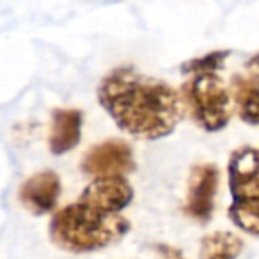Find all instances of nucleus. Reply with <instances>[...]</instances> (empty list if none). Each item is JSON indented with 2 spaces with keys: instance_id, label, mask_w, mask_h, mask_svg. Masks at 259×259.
<instances>
[{
  "instance_id": "nucleus-1",
  "label": "nucleus",
  "mask_w": 259,
  "mask_h": 259,
  "mask_svg": "<svg viewBox=\"0 0 259 259\" xmlns=\"http://www.w3.org/2000/svg\"><path fill=\"white\" fill-rule=\"evenodd\" d=\"M98 103L119 130L144 141L169 137L185 114L180 91L134 68L108 73L98 85Z\"/></svg>"
},
{
  "instance_id": "nucleus-2",
  "label": "nucleus",
  "mask_w": 259,
  "mask_h": 259,
  "mask_svg": "<svg viewBox=\"0 0 259 259\" xmlns=\"http://www.w3.org/2000/svg\"><path fill=\"white\" fill-rule=\"evenodd\" d=\"M130 227V220L121 213H105L78 201L54 213L48 234L55 247L83 254L117 243Z\"/></svg>"
},
{
  "instance_id": "nucleus-3",
  "label": "nucleus",
  "mask_w": 259,
  "mask_h": 259,
  "mask_svg": "<svg viewBox=\"0 0 259 259\" xmlns=\"http://www.w3.org/2000/svg\"><path fill=\"white\" fill-rule=\"evenodd\" d=\"M183 110L204 132H220L231 121L233 100L226 82L217 73L194 75L180 89Z\"/></svg>"
},
{
  "instance_id": "nucleus-4",
  "label": "nucleus",
  "mask_w": 259,
  "mask_h": 259,
  "mask_svg": "<svg viewBox=\"0 0 259 259\" xmlns=\"http://www.w3.org/2000/svg\"><path fill=\"white\" fill-rule=\"evenodd\" d=\"M80 167L85 174L94 178L107 176H126L135 170L134 149L124 141L110 139L93 146L82 156Z\"/></svg>"
},
{
  "instance_id": "nucleus-5",
  "label": "nucleus",
  "mask_w": 259,
  "mask_h": 259,
  "mask_svg": "<svg viewBox=\"0 0 259 259\" xmlns=\"http://www.w3.org/2000/svg\"><path fill=\"white\" fill-rule=\"evenodd\" d=\"M220 170L215 163L194 165L188 176L185 213L201 224L209 222L215 209V197L219 192Z\"/></svg>"
},
{
  "instance_id": "nucleus-6",
  "label": "nucleus",
  "mask_w": 259,
  "mask_h": 259,
  "mask_svg": "<svg viewBox=\"0 0 259 259\" xmlns=\"http://www.w3.org/2000/svg\"><path fill=\"white\" fill-rule=\"evenodd\" d=\"M78 201L105 213H121L134 201V187L124 176L94 178Z\"/></svg>"
},
{
  "instance_id": "nucleus-7",
  "label": "nucleus",
  "mask_w": 259,
  "mask_h": 259,
  "mask_svg": "<svg viewBox=\"0 0 259 259\" xmlns=\"http://www.w3.org/2000/svg\"><path fill=\"white\" fill-rule=\"evenodd\" d=\"M227 181L233 201L259 199V149L241 146L227 163Z\"/></svg>"
},
{
  "instance_id": "nucleus-8",
  "label": "nucleus",
  "mask_w": 259,
  "mask_h": 259,
  "mask_svg": "<svg viewBox=\"0 0 259 259\" xmlns=\"http://www.w3.org/2000/svg\"><path fill=\"white\" fill-rule=\"evenodd\" d=\"M61 197V178L54 170H39L23 181L18 199L32 215H47L54 211Z\"/></svg>"
},
{
  "instance_id": "nucleus-9",
  "label": "nucleus",
  "mask_w": 259,
  "mask_h": 259,
  "mask_svg": "<svg viewBox=\"0 0 259 259\" xmlns=\"http://www.w3.org/2000/svg\"><path fill=\"white\" fill-rule=\"evenodd\" d=\"M83 114L76 108H55L48 134V148L52 155L61 156L73 151L82 137Z\"/></svg>"
},
{
  "instance_id": "nucleus-10",
  "label": "nucleus",
  "mask_w": 259,
  "mask_h": 259,
  "mask_svg": "<svg viewBox=\"0 0 259 259\" xmlns=\"http://www.w3.org/2000/svg\"><path fill=\"white\" fill-rule=\"evenodd\" d=\"M231 91L238 117L250 126H259V83L250 76L234 75L231 80Z\"/></svg>"
},
{
  "instance_id": "nucleus-11",
  "label": "nucleus",
  "mask_w": 259,
  "mask_h": 259,
  "mask_svg": "<svg viewBox=\"0 0 259 259\" xmlns=\"http://www.w3.org/2000/svg\"><path fill=\"white\" fill-rule=\"evenodd\" d=\"M243 240L231 231H215L201 240L199 259H238Z\"/></svg>"
},
{
  "instance_id": "nucleus-12",
  "label": "nucleus",
  "mask_w": 259,
  "mask_h": 259,
  "mask_svg": "<svg viewBox=\"0 0 259 259\" xmlns=\"http://www.w3.org/2000/svg\"><path fill=\"white\" fill-rule=\"evenodd\" d=\"M227 213L236 227H240L247 234L259 236V199L233 201Z\"/></svg>"
},
{
  "instance_id": "nucleus-13",
  "label": "nucleus",
  "mask_w": 259,
  "mask_h": 259,
  "mask_svg": "<svg viewBox=\"0 0 259 259\" xmlns=\"http://www.w3.org/2000/svg\"><path fill=\"white\" fill-rule=\"evenodd\" d=\"M231 55L229 50H217L209 52V54L202 55V57H195L192 61L183 62L181 71L188 73V75H206V73H217L224 68V62Z\"/></svg>"
},
{
  "instance_id": "nucleus-14",
  "label": "nucleus",
  "mask_w": 259,
  "mask_h": 259,
  "mask_svg": "<svg viewBox=\"0 0 259 259\" xmlns=\"http://www.w3.org/2000/svg\"><path fill=\"white\" fill-rule=\"evenodd\" d=\"M151 250L155 252V257L156 259H185L180 248L170 247V245H165V243L153 245Z\"/></svg>"
},
{
  "instance_id": "nucleus-15",
  "label": "nucleus",
  "mask_w": 259,
  "mask_h": 259,
  "mask_svg": "<svg viewBox=\"0 0 259 259\" xmlns=\"http://www.w3.org/2000/svg\"><path fill=\"white\" fill-rule=\"evenodd\" d=\"M245 69L248 71V76L259 83V54H255L254 57L248 59L247 64H245Z\"/></svg>"
}]
</instances>
